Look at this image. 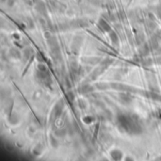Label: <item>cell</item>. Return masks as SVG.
Returning a JSON list of instances; mask_svg holds the SVG:
<instances>
[{
  "label": "cell",
  "mask_w": 161,
  "mask_h": 161,
  "mask_svg": "<svg viewBox=\"0 0 161 161\" xmlns=\"http://www.w3.org/2000/svg\"><path fill=\"white\" fill-rule=\"evenodd\" d=\"M117 120H118L119 127L123 132L130 134H139L141 132L139 121L137 120V117L135 115L120 114Z\"/></svg>",
  "instance_id": "obj_1"
},
{
  "label": "cell",
  "mask_w": 161,
  "mask_h": 161,
  "mask_svg": "<svg viewBox=\"0 0 161 161\" xmlns=\"http://www.w3.org/2000/svg\"><path fill=\"white\" fill-rule=\"evenodd\" d=\"M119 100L121 104L124 105H128L133 101V96L128 92H123L119 95Z\"/></svg>",
  "instance_id": "obj_2"
},
{
  "label": "cell",
  "mask_w": 161,
  "mask_h": 161,
  "mask_svg": "<svg viewBox=\"0 0 161 161\" xmlns=\"http://www.w3.org/2000/svg\"><path fill=\"white\" fill-rule=\"evenodd\" d=\"M81 43H82V38L80 37H76L74 42H73V45H72V50L74 53H77V51L79 50V48L81 46Z\"/></svg>",
  "instance_id": "obj_3"
},
{
  "label": "cell",
  "mask_w": 161,
  "mask_h": 161,
  "mask_svg": "<svg viewBox=\"0 0 161 161\" xmlns=\"http://www.w3.org/2000/svg\"><path fill=\"white\" fill-rule=\"evenodd\" d=\"M93 88L89 84H83L81 87L78 88V91L81 94H85V93H89V92L92 91Z\"/></svg>",
  "instance_id": "obj_4"
},
{
  "label": "cell",
  "mask_w": 161,
  "mask_h": 161,
  "mask_svg": "<svg viewBox=\"0 0 161 161\" xmlns=\"http://www.w3.org/2000/svg\"><path fill=\"white\" fill-rule=\"evenodd\" d=\"M99 27L102 30L105 31V32H111L110 26L106 23V20H104V19H100L99 20Z\"/></svg>",
  "instance_id": "obj_5"
},
{
  "label": "cell",
  "mask_w": 161,
  "mask_h": 161,
  "mask_svg": "<svg viewBox=\"0 0 161 161\" xmlns=\"http://www.w3.org/2000/svg\"><path fill=\"white\" fill-rule=\"evenodd\" d=\"M111 157L115 160H120L123 157V154H121V152L119 150H114L111 152Z\"/></svg>",
  "instance_id": "obj_6"
},
{
  "label": "cell",
  "mask_w": 161,
  "mask_h": 161,
  "mask_svg": "<svg viewBox=\"0 0 161 161\" xmlns=\"http://www.w3.org/2000/svg\"><path fill=\"white\" fill-rule=\"evenodd\" d=\"M9 54H11V56L14 58H21V52L19 51L16 48H12L11 51H9Z\"/></svg>",
  "instance_id": "obj_7"
},
{
  "label": "cell",
  "mask_w": 161,
  "mask_h": 161,
  "mask_svg": "<svg viewBox=\"0 0 161 161\" xmlns=\"http://www.w3.org/2000/svg\"><path fill=\"white\" fill-rule=\"evenodd\" d=\"M32 52H33L32 48H29V47L28 48H26V49L24 50V52H23V57H24V58H25L26 60H29V58H30V56H31Z\"/></svg>",
  "instance_id": "obj_8"
},
{
  "label": "cell",
  "mask_w": 161,
  "mask_h": 161,
  "mask_svg": "<svg viewBox=\"0 0 161 161\" xmlns=\"http://www.w3.org/2000/svg\"><path fill=\"white\" fill-rule=\"evenodd\" d=\"M110 40H111V42L113 43L114 45H118L119 43V37L117 36V34L115 32H110Z\"/></svg>",
  "instance_id": "obj_9"
},
{
  "label": "cell",
  "mask_w": 161,
  "mask_h": 161,
  "mask_svg": "<svg viewBox=\"0 0 161 161\" xmlns=\"http://www.w3.org/2000/svg\"><path fill=\"white\" fill-rule=\"evenodd\" d=\"M100 61V58H87V60H85V62L87 63H91V64H95V63L99 62Z\"/></svg>",
  "instance_id": "obj_10"
},
{
  "label": "cell",
  "mask_w": 161,
  "mask_h": 161,
  "mask_svg": "<svg viewBox=\"0 0 161 161\" xmlns=\"http://www.w3.org/2000/svg\"><path fill=\"white\" fill-rule=\"evenodd\" d=\"M66 134H67V130L64 129V128H61L60 130L56 131V135L58 137H63V136H65Z\"/></svg>",
  "instance_id": "obj_11"
},
{
  "label": "cell",
  "mask_w": 161,
  "mask_h": 161,
  "mask_svg": "<svg viewBox=\"0 0 161 161\" xmlns=\"http://www.w3.org/2000/svg\"><path fill=\"white\" fill-rule=\"evenodd\" d=\"M110 86V85H109ZM107 84H106V83H98V84L96 85V87L98 88V90H106L107 89V88L109 87Z\"/></svg>",
  "instance_id": "obj_12"
},
{
  "label": "cell",
  "mask_w": 161,
  "mask_h": 161,
  "mask_svg": "<svg viewBox=\"0 0 161 161\" xmlns=\"http://www.w3.org/2000/svg\"><path fill=\"white\" fill-rule=\"evenodd\" d=\"M38 70L39 71H42V72H45V71H47V68H46V66L45 65V64H42V63H40L38 66Z\"/></svg>",
  "instance_id": "obj_13"
},
{
  "label": "cell",
  "mask_w": 161,
  "mask_h": 161,
  "mask_svg": "<svg viewBox=\"0 0 161 161\" xmlns=\"http://www.w3.org/2000/svg\"><path fill=\"white\" fill-rule=\"evenodd\" d=\"M78 104H79V106L81 107V109H85V107H86V103L82 99L78 100Z\"/></svg>",
  "instance_id": "obj_14"
},
{
  "label": "cell",
  "mask_w": 161,
  "mask_h": 161,
  "mask_svg": "<svg viewBox=\"0 0 161 161\" xmlns=\"http://www.w3.org/2000/svg\"><path fill=\"white\" fill-rule=\"evenodd\" d=\"M37 58H38V60H40V61L45 60V58H43V56L42 55L41 53H38V54H37Z\"/></svg>",
  "instance_id": "obj_15"
},
{
  "label": "cell",
  "mask_w": 161,
  "mask_h": 161,
  "mask_svg": "<svg viewBox=\"0 0 161 161\" xmlns=\"http://www.w3.org/2000/svg\"><path fill=\"white\" fill-rule=\"evenodd\" d=\"M67 96H69V99H70L71 101L74 100V94H73L72 92H69V93L67 94Z\"/></svg>",
  "instance_id": "obj_16"
}]
</instances>
